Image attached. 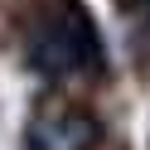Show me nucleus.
<instances>
[{"label":"nucleus","instance_id":"f257e3e1","mask_svg":"<svg viewBox=\"0 0 150 150\" xmlns=\"http://www.w3.org/2000/svg\"><path fill=\"white\" fill-rule=\"evenodd\" d=\"M29 68L39 78H53V82L102 73V39H97L82 5L63 0L29 29Z\"/></svg>","mask_w":150,"mask_h":150},{"label":"nucleus","instance_id":"f03ea898","mask_svg":"<svg viewBox=\"0 0 150 150\" xmlns=\"http://www.w3.org/2000/svg\"><path fill=\"white\" fill-rule=\"evenodd\" d=\"M97 136H102L97 116H87L78 107H44L24 126V145L20 150H92Z\"/></svg>","mask_w":150,"mask_h":150}]
</instances>
